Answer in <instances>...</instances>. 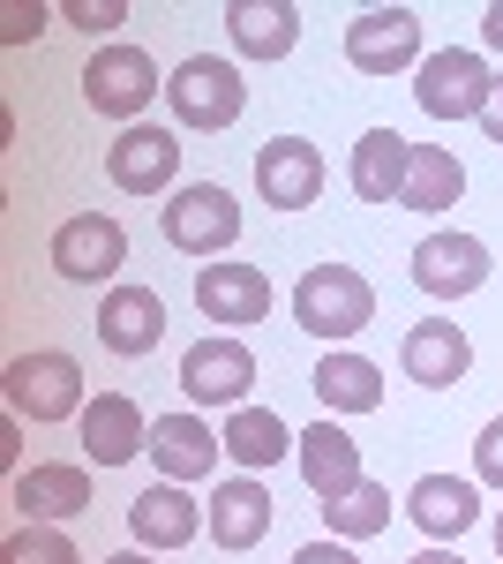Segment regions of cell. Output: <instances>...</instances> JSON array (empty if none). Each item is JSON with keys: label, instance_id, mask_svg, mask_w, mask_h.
Listing matches in <instances>:
<instances>
[{"label": "cell", "instance_id": "1", "mask_svg": "<svg viewBox=\"0 0 503 564\" xmlns=\"http://www.w3.org/2000/svg\"><path fill=\"white\" fill-rule=\"evenodd\" d=\"M294 324L308 339L338 347V339H353L361 324H376V286H369L353 263H308L300 286H294Z\"/></svg>", "mask_w": 503, "mask_h": 564}, {"label": "cell", "instance_id": "2", "mask_svg": "<svg viewBox=\"0 0 503 564\" xmlns=\"http://www.w3.org/2000/svg\"><path fill=\"white\" fill-rule=\"evenodd\" d=\"M0 391H8V414H23V422H68V414H84V369H76V354L61 347H39V354H15L8 369H0Z\"/></svg>", "mask_w": 503, "mask_h": 564}, {"label": "cell", "instance_id": "3", "mask_svg": "<svg viewBox=\"0 0 503 564\" xmlns=\"http://www.w3.org/2000/svg\"><path fill=\"white\" fill-rule=\"evenodd\" d=\"M158 226H166V241L181 257L210 263V257H226V249L241 241V204H233V188H218V181H188V188L166 196Z\"/></svg>", "mask_w": 503, "mask_h": 564}, {"label": "cell", "instance_id": "4", "mask_svg": "<svg viewBox=\"0 0 503 564\" xmlns=\"http://www.w3.org/2000/svg\"><path fill=\"white\" fill-rule=\"evenodd\" d=\"M166 98H173V113H181V129H210V135H218V129L241 121L249 84H241L233 61H218V53H188V61L166 76Z\"/></svg>", "mask_w": 503, "mask_h": 564}, {"label": "cell", "instance_id": "5", "mask_svg": "<svg viewBox=\"0 0 503 564\" xmlns=\"http://www.w3.org/2000/svg\"><path fill=\"white\" fill-rule=\"evenodd\" d=\"M166 90L158 76V61L143 53V45H98L84 68V98L90 113H106V121H128L135 129V113H151V98Z\"/></svg>", "mask_w": 503, "mask_h": 564}, {"label": "cell", "instance_id": "6", "mask_svg": "<svg viewBox=\"0 0 503 564\" xmlns=\"http://www.w3.org/2000/svg\"><path fill=\"white\" fill-rule=\"evenodd\" d=\"M489 90H496V68L481 53H466V45H444V53H428L414 68V98L428 121H481Z\"/></svg>", "mask_w": 503, "mask_h": 564}, {"label": "cell", "instance_id": "7", "mask_svg": "<svg viewBox=\"0 0 503 564\" xmlns=\"http://www.w3.org/2000/svg\"><path fill=\"white\" fill-rule=\"evenodd\" d=\"M346 61L361 76H398V68H420V15L414 8H361L346 23Z\"/></svg>", "mask_w": 503, "mask_h": 564}, {"label": "cell", "instance_id": "8", "mask_svg": "<svg viewBox=\"0 0 503 564\" xmlns=\"http://www.w3.org/2000/svg\"><path fill=\"white\" fill-rule=\"evenodd\" d=\"M121 263H128L121 218L76 212V218H61V226H53V271H61V279H76V286H106Z\"/></svg>", "mask_w": 503, "mask_h": 564}, {"label": "cell", "instance_id": "9", "mask_svg": "<svg viewBox=\"0 0 503 564\" xmlns=\"http://www.w3.org/2000/svg\"><path fill=\"white\" fill-rule=\"evenodd\" d=\"M249 384H255V354L233 339V332H218V339H196V347L181 354V391L196 399V406H249Z\"/></svg>", "mask_w": 503, "mask_h": 564}, {"label": "cell", "instance_id": "10", "mask_svg": "<svg viewBox=\"0 0 503 564\" xmlns=\"http://www.w3.org/2000/svg\"><path fill=\"white\" fill-rule=\"evenodd\" d=\"M106 181L128 188V196H158L181 181V135L173 129H151V121H135L106 143Z\"/></svg>", "mask_w": 503, "mask_h": 564}, {"label": "cell", "instance_id": "11", "mask_svg": "<svg viewBox=\"0 0 503 564\" xmlns=\"http://www.w3.org/2000/svg\"><path fill=\"white\" fill-rule=\"evenodd\" d=\"M414 286L436 294V302H466L473 286H489V241H473V234H420Z\"/></svg>", "mask_w": 503, "mask_h": 564}, {"label": "cell", "instance_id": "12", "mask_svg": "<svg viewBox=\"0 0 503 564\" xmlns=\"http://www.w3.org/2000/svg\"><path fill=\"white\" fill-rule=\"evenodd\" d=\"M255 188H263L271 212H308L324 196V151L308 135H271L255 151Z\"/></svg>", "mask_w": 503, "mask_h": 564}, {"label": "cell", "instance_id": "13", "mask_svg": "<svg viewBox=\"0 0 503 564\" xmlns=\"http://www.w3.org/2000/svg\"><path fill=\"white\" fill-rule=\"evenodd\" d=\"M398 369L428 391H451L473 369V339H466L451 316H420V324H406V339H398Z\"/></svg>", "mask_w": 503, "mask_h": 564}, {"label": "cell", "instance_id": "14", "mask_svg": "<svg viewBox=\"0 0 503 564\" xmlns=\"http://www.w3.org/2000/svg\"><path fill=\"white\" fill-rule=\"evenodd\" d=\"M8 497H15V512L23 520H76V512H90L98 497H90V467H76V459H45V467H23V475L8 481Z\"/></svg>", "mask_w": 503, "mask_h": 564}, {"label": "cell", "instance_id": "15", "mask_svg": "<svg viewBox=\"0 0 503 564\" xmlns=\"http://www.w3.org/2000/svg\"><path fill=\"white\" fill-rule=\"evenodd\" d=\"M158 339H166V302L151 286H106V302H98V347L135 361Z\"/></svg>", "mask_w": 503, "mask_h": 564}, {"label": "cell", "instance_id": "16", "mask_svg": "<svg viewBox=\"0 0 503 564\" xmlns=\"http://www.w3.org/2000/svg\"><path fill=\"white\" fill-rule=\"evenodd\" d=\"M84 422V444H90V467H128L143 444H151V422L128 391H90V406L76 414Z\"/></svg>", "mask_w": 503, "mask_h": 564}, {"label": "cell", "instance_id": "17", "mask_svg": "<svg viewBox=\"0 0 503 564\" xmlns=\"http://www.w3.org/2000/svg\"><path fill=\"white\" fill-rule=\"evenodd\" d=\"M196 308H204V324H263L271 316V279L255 263H204L196 271Z\"/></svg>", "mask_w": 503, "mask_h": 564}, {"label": "cell", "instance_id": "18", "mask_svg": "<svg viewBox=\"0 0 503 564\" xmlns=\"http://www.w3.org/2000/svg\"><path fill=\"white\" fill-rule=\"evenodd\" d=\"M128 534H135L143 550H188V542L204 534V505H196L181 481H151V489L128 505Z\"/></svg>", "mask_w": 503, "mask_h": 564}, {"label": "cell", "instance_id": "19", "mask_svg": "<svg viewBox=\"0 0 503 564\" xmlns=\"http://www.w3.org/2000/svg\"><path fill=\"white\" fill-rule=\"evenodd\" d=\"M271 520H278V505H271V489L255 475H233V481H218L210 489V542L218 550H255L263 534H271Z\"/></svg>", "mask_w": 503, "mask_h": 564}, {"label": "cell", "instance_id": "20", "mask_svg": "<svg viewBox=\"0 0 503 564\" xmlns=\"http://www.w3.org/2000/svg\"><path fill=\"white\" fill-rule=\"evenodd\" d=\"M151 459H158V475L166 481H204L218 459H226V436H210L204 414H158L151 422Z\"/></svg>", "mask_w": 503, "mask_h": 564}, {"label": "cell", "instance_id": "21", "mask_svg": "<svg viewBox=\"0 0 503 564\" xmlns=\"http://www.w3.org/2000/svg\"><path fill=\"white\" fill-rule=\"evenodd\" d=\"M406 512H414V527L428 542H459L466 527L481 520V489L459 481V475H420L414 489H406Z\"/></svg>", "mask_w": 503, "mask_h": 564}, {"label": "cell", "instance_id": "22", "mask_svg": "<svg viewBox=\"0 0 503 564\" xmlns=\"http://www.w3.org/2000/svg\"><path fill=\"white\" fill-rule=\"evenodd\" d=\"M300 475H308V489H316L324 505L369 481V475H361V444H353V436L338 430L331 414H324L316 430H300Z\"/></svg>", "mask_w": 503, "mask_h": 564}, {"label": "cell", "instance_id": "23", "mask_svg": "<svg viewBox=\"0 0 503 564\" xmlns=\"http://www.w3.org/2000/svg\"><path fill=\"white\" fill-rule=\"evenodd\" d=\"M226 31L249 61H286L300 39V8L294 0H226Z\"/></svg>", "mask_w": 503, "mask_h": 564}, {"label": "cell", "instance_id": "24", "mask_svg": "<svg viewBox=\"0 0 503 564\" xmlns=\"http://www.w3.org/2000/svg\"><path fill=\"white\" fill-rule=\"evenodd\" d=\"M308 384H316V399H324L331 414H376L383 406V369L369 361V354H346V347L324 354Z\"/></svg>", "mask_w": 503, "mask_h": 564}, {"label": "cell", "instance_id": "25", "mask_svg": "<svg viewBox=\"0 0 503 564\" xmlns=\"http://www.w3.org/2000/svg\"><path fill=\"white\" fill-rule=\"evenodd\" d=\"M406 159H414V143H406L398 129H369L361 143H353V196H361V204H398Z\"/></svg>", "mask_w": 503, "mask_h": 564}, {"label": "cell", "instance_id": "26", "mask_svg": "<svg viewBox=\"0 0 503 564\" xmlns=\"http://www.w3.org/2000/svg\"><path fill=\"white\" fill-rule=\"evenodd\" d=\"M226 459H241V467H278V459H286V452H300V436L286 430V422H278V414H271V406H233V414H226Z\"/></svg>", "mask_w": 503, "mask_h": 564}, {"label": "cell", "instance_id": "27", "mask_svg": "<svg viewBox=\"0 0 503 564\" xmlns=\"http://www.w3.org/2000/svg\"><path fill=\"white\" fill-rule=\"evenodd\" d=\"M466 196V166L444 151V143H414L406 159V188H398V212H444Z\"/></svg>", "mask_w": 503, "mask_h": 564}, {"label": "cell", "instance_id": "28", "mask_svg": "<svg viewBox=\"0 0 503 564\" xmlns=\"http://www.w3.org/2000/svg\"><path fill=\"white\" fill-rule=\"evenodd\" d=\"M324 520H331V542H369L391 527V489L383 481H361V489H346L324 505Z\"/></svg>", "mask_w": 503, "mask_h": 564}, {"label": "cell", "instance_id": "29", "mask_svg": "<svg viewBox=\"0 0 503 564\" xmlns=\"http://www.w3.org/2000/svg\"><path fill=\"white\" fill-rule=\"evenodd\" d=\"M0 564H84V550L45 520H23L8 542H0Z\"/></svg>", "mask_w": 503, "mask_h": 564}, {"label": "cell", "instance_id": "30", "mask_svg": "<svg viewBox=\"0 0 503 564\" xmlns=\"http://www.w3.org/2000/svg\"><path fill=\"white\" fill-rule=\"evenodd\" d=\"M61 23H76L84 39H106V31H121V23H128V0H68Z\"/></svg>", "mask_w": 503, "mask_h": 564}, {"label": "cell", "instance_id": "31", "mask_svg": "<svg viewBox=\"0 0 503 564\" xmlns=\"http://www.w3.org/2000/svg\"><path fill=\"white\" fill-rule=\"evenodd\" d=\"M45 31V8L39 0H8V8H0V39L8 45H31Z\"/></svg>", "mask_w": 503, "mask_h": 564}, {"label": "cell", "instance_id": "32", "mask_svg": "<svg viewBox=\"0 0 503 564\" xmlns=\"http://www.w3.org/2000/svg\"><path fill=\"white\" fill-rule=\"evenodd\" d=\"M473 467H481V481H489V489H503V414L481 430V444H473Z\"/></svg>", "mask_w": 503, "mask_h": 564}, {"label": "cell", "instance_id": "33", "mask_svg": "<svg viewBox=\"0 0 503 564\" xmlns=\"http://www.w3.org/2000/svg\"><path fill=\"white\" fill-rule=\"evenodd\" d=\"M294 564H361L346 542H308V550H294Z\"/></svg>", "mask_w": 503, "mask_h": 564}, {"label": "cell", "instance_id": "34", "mask_svg": "<svg viewBox=\"0 0 503 564\" xmlns=\"http://www.w3.org/2000/svg\"><path fill=\"white\" fill-rule=\"evenodd\" d=\"M481 129H489V143L503 151V76H496V90H489V106H481Z\"/></svg>", "mask_w": 503, "mask_h": 564}, {"label": "cell", "instance_id": "35", "mask_svg": "<svg viewBox=\"0 0 503 564\" xmlns=\"http://www.w3.org/2000/svg\"><path fill=\"white\" fill-rule=\"evenodd\" d=\"M481 45H496V53H503V0L481 8Z\"/></svg>", "mask_w": 503, "mask_h": 564}, {"label": "cell", "instance_id": "36", "mask_svg": "<svg viewBox=\"0 0 503 564\" xmlns=\"http://www.w3.org/2000/svg\"><path fill=\"white\" fill-rule=\"evenodd\" d=\"M406 564H466L459 550H420V557H406Z\"/></svg>", "mask_w": 503, "mask_h": 564}, {"label": "cell", "instance_id": "37", "mask_svg": "<svg viewBox=\"0 0 503 564\" xmlns=\"http://www.w3.org/2000/svg\"><path fill=\"white\" fill-rule=\"evenodd\" d=\"M106 564H151V557H143V550H121V557H106Z\"/></svg>", "mask_w": 503, "mask_h": 564}, {"label": "cell", "instance_id": "38", "mask_svg": "<svg viewBox=\"0 0 503 564\" xmlns=\"http://www.w3.org/2000/svg\"><path fill=\"white\" fill-rule=\"evenodd\" d=\"M489 534H496V557H503V512H496V527H489Z\"/></svg>", "mask_w": 503, "mask_h": 564}]
</instances>
